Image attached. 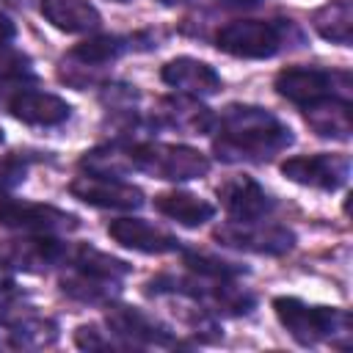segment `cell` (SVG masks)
<instances>
[{
    "instance_id": "cell-32",
    "label": "cell",
    "mask_w": 353,
    "mask_h": 353,
    "mask_svg": "<svg viewBox=\"0 0 353 353\" xmlns=\"http://www.w3.org/2000/svg\"><path fill=\"white\" fill-rule=\"evenodd\" d=\"M218 6H226V8H251L256 6L259 0H215Z\"/></svg>"
},
{
    "instance_id": "cell-12",
    "label": "cell",
    "mask_w": 353,
    "mask_h": 353,
    "mask_svg": "<svg viewBox=\"0 0 353 353\" xmlns=\"http://www.w3.org/2000/svg\"><path fill=\"white\" fill-rule=\"evenodd\" d=\"M69 256H72V248L55 240V234H30L25 240H11L3 248V262L28 273H44L50 268L66 265Z\"/></svg>"
},
{
    "instance_id": "cell-3",
    "label": "cell",
    "mask_w": 353,
    "mask_h": 353,
    "mask_svg": "<svg viewBox=\"0 0 353 353\" xmlns=\"http://www.w3.org/2000/svg\"><path fill=\"white\" fill-rule=\"evenodd\" d=\"M273 312L279 323L290 331L298 345L334 342L336 336H350V314L336 306H312L292 295L273 298Z\"/></svg>"
},
{
    "instance_id": "cell-16",
    "label": "cell",
    "mask_w": 353,
    "mask_h": 353,
    "mask_svg": "<svg viewBox=\"0 0 353 353\" xmlns=\"http://www.w3.org/2000/svg\"><path fill=\"white\" fill-rule=\"evenodd\" d=\"M108 234L124 245V248H132V251H141V254H168V251H179V240L143 221V218H116L108 223Z\"/></svg>"
},
{
    "instance_id": "cell-28",
    "label": "cell",
    "mask_w": 353,
    "mask_h": 353,
    "mask_svg": "<svg viewBox=\"0 0 353 353\" xmlns=\"http://www.w3.org/2000/svg\"><path fill=\"white\" fill-rule=\"evenodd\" d=\"M22 77H33L30 58L25 52H19V50H11L8 44L0 47V83L22 80Z\"/></svg>"
},
{
    "instance_id": "cell-26",
    "label": "cell",
    "mask_w": 353,
    "mask_h": 353,
    "mask_svg": "<svg viewBox=\"0 0 353 353\" xmlns=\"http://www.w3.org/2000/svg\"><path fill=\"white\" fill-rule=\"evenodd\" d=\"M80 168L85 174H99V176H124L130 174V157H127V143H108L85 152L80 157Z\"/></svg>"
},
{
    "instance_id": "cell-20",
    "label": "cell",
    "mask_w": 353,
    "mask_h": 353,
    "mask_svg": "<svg viewBox=\"0 0 353 353\" xmlns=\"http://www.w3.org/2000/svg\"><path fill=\"white\" fill-rule=\"evenodd\" d=\"M303 119L306 124L320 135V138H336V141H347L353 132V121H350V102L347 99H323L314 102L309 108H303Z\"/></svg>"
},
{
    "instance_id": "cell-34",
    "label": "cell",
    "mask_w": 353,
    "mask_h": 353,
    "mask_svg": "<svg viewBox=\"0 0 353 353\" xmlns=\"http://www.w3.org/2000/svg\"><path fill=\"white\" fill-rule=\"evenodd\" d=\"M113 3H130V0H113Z\"/></svg>"
},
{
    "instance_id": "cell-2",
    "label": "cell",
    "mask_w": 353,
    "mask_h": 353,
    "mask_svg": "<svg viewBox=\"0 0 353 353\" xmlns=\"http://www.w3.org/2000/svg\"><path fill=\"white\" fill-rule=\"evenodd\" d=\"M127 157L132 171H143L165 182L201 179L210 171V157L185 143H160V141H132L127 143Z\"/></svg>"
},
{
    "instance_id": "cell-24",
    "label": "cell",
    "mask_w": 353,
    "mask_h": 353,
    "mask_svg": "<svg viewBox=\"0 0 353 353\" xmlns=\"http://www.w3.org/2000/svg\"><path fill=\"white\" fill-rule=\"evenodd\" d=\"M8 345L14 347H47L58 339V325L47 317H25L19 314L17 320L8 323Z\"/></svg>"
},
{
    "instance_id": "cell-13",
    "label": "cell",
    "mask_w": 353,
    "mask_h": 353,
    "mask_svg": "<svg viewBox=\"0 0 353 353\" xmlns=\"http://www.w3.org/2000/svg\"><path fill=\"white\" fill-rule=\"evenodd\" d=\"M105 320H108V328L124 345H157V347L179 345L174 339V334L160 320H154L152 314H146L138 306H110Z\"/></svg>"
},
{
    "instance_id": "cell-4",
    "label": "cell",
    "mask_w": 353,
    "mask_h": 353,
    "mask_svg": "<svg viewBox=\"0 0 353 353\" xmlns=\"http://www.w3.org/2000/svg\"><path fill=\"white\" fill-rule=\"evenodd\" d=\"M149 295H182L199 303L204 312H221V314H248L256 306V298L240 287H229V281L221 279H185V276H157L146 284Z\"/></svg>"
},
{
    "instance_id": "cell-23",
    "label": "cell",
    "mask_w": 353,
    "mask_h": 353,
    "mask_svg": "<svg viewBox=\"0 0 353 353\" xmlns=\"http://www.w3.org/2000/svg\"><path fill=\"white\" fill-rule=\"evenodd\" d=\"M312 25L325 41L347 47L350 33H353V6L347 0L328 3V6H323L312 14Z\"/></svg>"
},
{
    "instance_id": "cell-8",
    "label": "cell",
    "mask_w": 353,
    "mask_h": 353,
    "mask_svg": "<svg viewBox=\"0 0 353 353\" xmlns=\"http://www.w3.org/2000/svg\"><path fill=\"white\" fill-rule=\"evenodd\" d=\"M0 223L8 229L28 232V234H69L80 229V218L74 212L58 210L52 204L17 201L6 196L0 201Z\"/></svg>"
},
{
    "instance_id": "cell-19",
    "label": "cell",
    "mask_w": 353,
    "mask_h": 353,
    "mask_svg": "<svg viewBox=\"0 0 353 353\" xmlns=\"http://www.w3.org/2000/svg\"><path fill=\"white\" fill-rule=\"evenodd\" d=\"M154 210L188 229H196L215 218V204L188 190H168V193L154 196Z\"/></svg>"
},
{
    "instance_id": "cell-6",
    "label": "cell",
    "mask_w": 353,
    "mask_h": 353,
    "mask_svg": "<svg viewBox=\"0 0 353 353\" xmlns=\"http://www.w3.org/2000/svg\"><path fill=\"white\" fill-rule=\"evenodd\" d=\"M284 44H290L287 28L265 19H237L223 25L215 36V47L221 52L234 58H251V61L273 58L276 52L284 50Z\"/></svg>"
},
{
    "instance_id": "cell-15",
    "label": "cell",
    "mask_w": 353,
    "mask_h": 353,
    "mask_svg": "<svg viewBox=\"0 0 353 353\" xmlns=\"http://www.w3.org/2000/svg\"><path fill=\"white\" fill-rule=\"evenodd\" d=\"M160 77L165 85H171L174 91L185 94V97H212L221 91V74L199 61V58H190V55H176L171 58L163 69H160Z\"/></svg>"
},
{
    "instance_id": "cell-5",
    "label": "cell",
    "mask_w": 353,
    "mask_h": 353,
    "mask_svg": "<svg viewBox=\"0 0 353 353\" xmlns=\"http://www.w3.org/2000/svg\"><path fill=\"white\" fill-rule=\"evenodd\" d=\"M279 97L292 105L309 108L323 99H347L350 97V74L347 72H325L314 66H287L273 80Z\"/></svg>"
},
{
    "instance_id": "cell-22",
    "label": "cell",
    "mask_w": 353,
    "mask_h": 353,
    "mask_svg": "<svg viewBox=\"0 0 353 353\" xmlns=\"http://www.w3.org/2000/svg\"><path fill=\"white\" fill-rule=\"evenodd\" d=\"M69 262H72L74 270H80L85 276H94V279H105V281H121L132 270L130 262H124L119 256H110V254H105V251H99L88 243L72 248Z\"/></svg>"
},
{
    "instance_id": "cell-33",
    "label": "cell",
    "mask_w": 353,
    "mask_h": 353,
    "mask_svg": "<svg viewBox=\"0 0 353 353\" xmlns=\"http://www.w3.org/2000/svg\"><path fill=\"white\" fill-rule=\"evenodd\" d=\"M163 6H176V3H185V0H160Z\"/></svg>"
},
{
    "instance_id": "cell-25",
    "label": "cell",
    "mask_w": 353,
    "mask_h": 353,
    "mask_svg": "<svg viewBox=\"0 0 353 353\" xmlns=\"http://www.w3.org/2000/svg\"><path fill=\"white\" fill-rule=\"evenodd\" d=\"M61 290L80 301V303H110L116 295H119V281H105V279H94V276H85L80 270H74L72 276H63L61 279Z\"/></svg>"
},
{
    "instance_id": "cell-11",
    "label": "cell",
    "mask_w": 353,
    "mask_h": 353,
    "mask_svg": "<svg viewBox=\"0 0 353 353\" xmlns=\"http://www.w3.org/2000/svg\"><path fill=\"white\" fill-rule=\"evenodd\" d=\"M3 108L22 124L30 127H58L72 116V105L58 94L39 88H17L3 99Z\"/></svg>"
},
{
    "instance_id": "cell-30",
    "label": "cell",
    "mask_w": 353,
    "mask_h": 353,
    "mask_svg": "<svg viewBox=\"0 0 353 353\" xmlns=\"http://www.w3.org/2000/svg\"><path fill=\"white\" fill-rule=\"evenodd\" d=\"M22 179H25V163L19 157H14V154L0 157V193H8Z\"/></svg>"
},
{
    "instance_id": "cell-18",
    "label": "cell",
    "mask_w": 353,
    "mask_h": 353,
    "mask_svg": "<svg viewBox=\"0 0 353 353\" xmlns=\"http://www.w3.org/2000/svg\"><path fill=\"white\" fill-rule=\"evenodd\" d=\"M39 11L52 28L63 33H88L102 22L99 11L85 0H39Z\"/></svg>"
},
{
    "instance_id": "cell-14",
    "label": "cell",
    "mask_w": 353,
    "mask_h": 353,
    "mask_svg": "<svg viewBox=\"0 0 353 353\" xmlns=\"http://www.w3.org/2000/svg\"><path fill=\"white\" fill-rule=\"evenodd\" d=\"M218 201L232 221H262L273 210V199L268 196V190L245 174L221 182Z\"/></svg>"
},
{
    "instance_id": "cell-21",
    "label": "cell",
    "mask_w": 353,
    "mask_h": 353,
    "mask_svg": "<svg viewBox=\"0 0 353 353\" xmlns=\"http://www.w3.org/2000/svg\"><path fill=\"white\" fill-rule=\"evenodd\" d=\"M124 50H127V44L119 36H91V39L74 44L61 63H69L72 69H80V72L102 69L105 63H113L116 58H121Z\"/></svg>"
},
{
    "instance_id": "cell-17",
    "label": "cell",
    "mask_w": 353,
    "mask_h": 353,
    "mask_svg": "<svg viewBox=\"0 0 353 353\" xmlns=\"http://www.w3.org/2000/svg\"><path fill=\"white\" fill-rule=\"evenodd\" d=\"M152 121L160 127H174L185 132H207L212 127V113L204 108L196 97H168L157 102V110H152Z\"/></svg>"
},
{
    "instance_id": "cell-27",
    "label": "cell",
    "mask_w": 353,
    "mask_h": 353,
    "mask_svg": "<svg viewBox=\"0 0 353 353\" xmlns=\"http://www.w3.org/2000/svg\"><path fill=\"white\" fill-rule=\"evenodd\" d=\"M182 262H185L193 273H199V276H204V279L232 281V279H237V276L248 273L243 265H237V262H232V259H218V256L204 254V251H185Z\"/></svg>"
},
{
    "instance_id": "cell-10",
    "label": "cell",
    "mask_w": 353,
    "mask_h": 353,
    "mask_svg": "<svg viewBox=\"0 0 353 353\" xmlns=\"http://www.w3.org/2000/svg\"><path fill=\"white\" fill-rule=\"evenodd\" d=\"M69 193L91 207H99V210H138L143 204V190L119 176L83 174V176L72 179Z\"/></svg>"
},
{
    "instance_id": "cell-35",
    "label": "cell",
    "mask_w": 353,
    "mask_h": 353,
    "mask_svg": "<svg viewBox=\"0 0 353 353\" xmlns=\"http://www.w3.org/2000/svg\"><path fill=\"white\" fill-rule=\"evenodd\" d=\"M0 143H3V130H0Z\"/></svg>"
},
{
    "instance_id": "cell-29",
    "label": "cell",
    "mask_w": 353,
    "mask_h": 353,
    "mask_svg": "<svg viewBox=\"0 0 353 353\" xmlns=\"http://www.w3.org/2000/svg\"><path fill=\"white\" fill-rule=\"evenodd\" d=\"M74 345L80 350H110V347H127L124 342H113L110 336H105V331H99V325L88 323V325H77L74 328Z\"/></svg>"
},
{
    "instance_id": "cell-7",
    "label": "cell",
    "mask_w": 353,
    "mask_h": 353,
    "mask_svg": "<svg viewBox=\"0 0 353 353\" xmlns=\"http://www.w3.org/2000/svg\"><path fill=\"white\" fill-rule=\"evenodd\" d=\"M212 240H218L226 248L265 254V256H281L295 245V232L279 223H259V221H232L212 232Z\"/></svg>"
},
{
    "instance_id": "cell-9",
    "label": "cell",
    "mask_w": 353,
    "mask_h": 353,
    "mask_svg": "<svg viewBox=\"0 0 353 353\" xmlns=\"http://www.w3.org/2000/svg\"><path fill=\"white\" fill-rule=\"evenodd\" d=\"M281 174L303 188H317V190H339L347 176H350V160L347 154H298L287 157L281 163Z\"/></svg>"
},
{
    "instance_id": "cell-31",
    "label": "cell",
    "mask_w": 353,
    "mask_h": 353,
    "mask_svg": "<svg viewBox=\"0 0 353 353\" xmlns=\"http://www.w3.org/2000/svg\"><path fill=\"white\" fill-rule=\"evenodd\" d=\"M14 36H17V25L11 22V17H8L6 11H0V47L11 44Z\"/></svg>"
},
{
    "instance_id": "cell-1",
    "label": "cell",
    "mask_w": 353,
    "mask_h": 353,
    "mask_svg": "<svg viewBox=\"0 0 353 353\" xmlns=\"http://www.w3.org/2000/svg\"><path fill=\"white\" fill-rule=\"evenodd\" d=\"M292 130L270 110L234 102L221 113V130L212 138V152L223 163H265L292 146Z\"/></svg>"
}]
</instances>
